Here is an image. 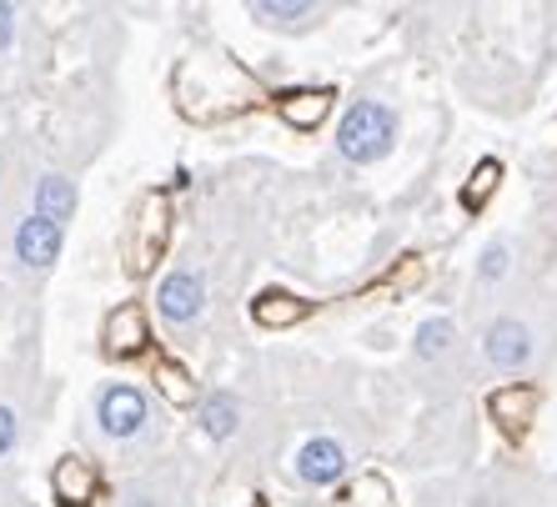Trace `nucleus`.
Masks as SVG:
<instances>
[{
    "instance_id": "1",
    "label": "nucleus",
    "mask_w": 557,
    "mask_h": 507,
    "mask_svg": "<svg viewBox=\"0 0 557 507\" xmlns=\"http://www.w3.org/2000/svg\"><path fill=\"white\" fill-rule=\"evenodd\" d=\"M397 146V116H392V106L382 101H357L347 106V116L337 126V151L357 166H372L382 161Z\"/></svg>"
},
{
    "instance_id": "2",
    "label": "nucleus",
    "mask_w": 557,
    "mask_h": 507,
    "mask_svg": "<svg viewBox=\"0 0 557 507\" xmlns=\"http://www.w3.org/2000/svg\"><path fill=\"white\" fill-rule=\"evenodd\" d=\"M96 428L111 437V443H131L151 428V403H146L141 387L131 382H111V387L96 397Z\"/></svg>"
},
{
    "instance_id": "3",
    "label": "nucleus",
    "mask_w": 557,
    "mask_h": 507,
    "mask_svg": "<svg viewBox=\"0 0 557 507\" xmlns=\"http://www.w3.org/2000/svg\"><path fill=\"white\" fill-rule=\"evenodd\" d=\"M156 307L166 317L171 326H191L196 317L207 312V276L182 267V272H171L166 282L156 286Z\"/></svg>"
},
{
    "instance_id": "4",
    "label": "nucleus",
    "mask_w": 557,
    "mask_h": 507,
    "mask_svg": "<svg viewBox=\"0 0 557 507\" xmlns=\"http://www.w3.org/2000/svg\"><path fill=\"white\" fill-rule=\"evenodd\" d=\"M61 247H65V226L46 222V217H36V211L15 226V261H21L26 272H46V267H55Z\"/></svg>"
},
{
    "instance_id": "5",
    "label": "nucleus",
    "mask_w": 557,
    "mask_h": 507,
    "mask_svg": "<svg viewBox=\"0 0 557 507\" xmlns=\"http://www.w3.org/2000/svg\"><path fill=\"white\" fill-rule=\"evenodd\" d=\"M482 351H487V362L503 367V372H522L532 362V326L522 317H497L487 326V337H482Z\"/></svg>"
},
{
    "instance_id": "6",
    "label": "nucleus",
    "mask_w": 557,
    "mask_h": 507,
    "mask_svg": "<svg viewBox=\"0 0 557 507\" xmlns=\"http://www.w3.org/2000/svg\"><path fill=\"white\" fill-rule=\"evenodd\" d=\"M166 226H171V211H166V196H146L141 217H136V242H131V267L146 272L161 247H166Z\"/></svg>"
},
{
    "instance_id": "7",
    "label": "nucleus",
    "mask_w": 557,
    "mask_h": 507,
    "mask_svg": "<svg viewBox=\"0 0 557 507\" xmlns=\"http://www.w3.org/2000/svg\"><path fill=\"white\" fill-rule=\"evenodd\" d=\"M342 472H347V447H342L337 437H311V443H301L297 478L307 482V487H326V482H337Z\"/></svg>"
},
{
    "instance_id": "8",
    "label": "nucleus",
    "mask_w": 557,
    "mask_h": 507,
    "mask_svg": "<svg viewBox=\"0 0 557 507\" xmlns=\"http://www.w3.org/2000/svg\"><path fill=\"white\" fill-rule=\"evenodd\" d=\"M81 196H76V182L71 176H61V171H46L36 182V217H46V222L65 226L71 217H76Z\"/></svg>"
},
{
    "instance_id": "9",
    "label": "nucleus",
    "mask_w": 557,
    "mask_h": 507,
    "mask_svg": "<svg viewBox=\"0 0 557 507\" xmlns=\"http://www.w3.org/2000/svg\"><path fill=\"white\" fill-rule=\"evenodd\" d=\"M51 487L65 507H86L96 497V468L86 457H61L51 472Z\"/></svg>"
},
{
    "instance_id": "10",
    "label": "nucleus",
    "mask_w": 557,
    "mask_h": 507,
    "mask_svg": "<svg viewBox=\"0 0 557 507\" xmlns=\"http://www.w3.org/2000/svg\"><path fill=\"white\" fill-rule=\"evenodd\" d=\"M146 347V317L141 307H116L111 322H106V351L111 357H131V351Z\"/></svg>"
},
{
    "instance_id": "11",
    "label": "nucleus",
    "mask_w": 557,
    "mask_h": 507,
    "mask_svg": "<svg viewBox=\"0 0 557 507\" xmlns=\"http://www.w3.org/2000/svg\"><path fill=\"white\" fill-rule=\"evenodd\" d=\"M251 15H257L261 26H276V30H311L317 21H322V5H286V0H261V5H251Z\"/></svg>"
},
{
    "instance_id": "12",
    "label": "nucleus",
    "mask_w": 557,
    "mask_h": 507,
    "mask_svg": "<svg viewBox=\"0 0 557 507\" xmlns=\"http://www.w3.org/2000/svg\"><path fill=\"white\" fill-rule=\"evenodd\" d=\"M201 428H207V437L226 443V437L242 428V403H236L232 392H211L207 403H201Z\"/></svg>"
},
{
    "instance_id": "13",
    "label": "nucleus",
    "mask_w": 557,
    "mask_h": 507,
    "mask_svg": "<svg viewBox=\"0 0 557 507\" xmlns=\"http://www.w3.org/2000/svg\"><path fill=\"white\" fill-rule=\"evenodd\" d=\"M332 111V91H292L282 96V121L297 131H311L317 121Z\"/></svg>"
},
{
    "instance_id": "14",
    "label": "nucleus",
    "mask_w": 557,
    "mask_h": 507,
    "mask_svg": "<svg viewBox=\"0 0 557 507\" xmlns=\"http://www.w3.org/2000/svg\"><path fill=\"white\" fill-rule=\"evenodd\" d=\"M251 317H257L261 326H292L307 317V301H297L292 292H261L257 307H251Z\"/></svg>"
},
{
    "instance_id": "15",
    "label": "nucleus",
    "mask_w": 557,
    "mask_h": 507,
    "mask_svg": "<svg viewBox=\"0 0 557 507\" xmlns=\"http://www.w3.org/2000/svg\"><path fill=\"white\" fill-rule=\"evenodd\" d=\"M453 347H457V326L447 317H428L417 326V357L422 362H442V357H453Z\"/></svg>"
},
{
    "instance_id": "16",
    "label": "nucleus",
    "mask_w": 557,
    "mask_h": 507,
    "mask_svg": "<svg viewBox=\"0 0 557 507\" xmlns=\"http://www.w3.org/2000/svg\"><path fill=\"white\" fill-rule=\"evenodd\" d=\"M156 387L166 392V397H171V403H176V407H186V403H191V397H196L191 378H186L182 367H171V362H161V367H156Z\"/></svg>"
},
{
    "instance_id": "17",
    "label": "nucleus",
    "mask_w": 557,
    "mask_h": 507,
    "mask_svg": "<svg viewBox=\"0 0 557 507\" xmlns=\"http://www.w3.org/2000/svg\"><path fill=\"white\" fill-rule=\"evenodd\" d=\"M15 443H21V417H15L11 407L0 403V457H11Z\"/></svg>"
},
{
    "instance_id": "18",
    "label": "nucleus",
    "mask_w": 557,
    "mask_h": 507,
    "mask_svg": "<svg viewBox=\"0 0 557 507\" xmlns=\"http://www.w3.org/2000/svg\"><path fill=\"white\" fill-rule=\"evenodd\" d=\"M507 272V247H503V242H497V247H487V251H482V267H478V276H482V282H497V276H503Z\"/></svg>"
},
{
    "instance_id": "19",
    "label": "nucleus",
    "mask_w": 557,
    "mask_h": 507,
    "mask_svg": "<svg viewBox=\"0 0 557 507\" xmlns=\"http://www.w3.org/2000/svg\"><path fill=\"white\" fill-rule=\"evenodd\" d=\"M493 182H497V161H482L478 176L467 182V201H482V196L493 191Z\"/></svg>"
},
{
    "instance_id": "20",
    "label": "nucleus",
    "mask_w": 557,
    "mask_h": 507,
    "mask_svg": "<svg viewBox=\"0 0 557 507\" xmlns=\"http://www.w3.org/2000/svg\"><path fill=\"white\" fill-rule=\"evenodd\" d=\"M493 407L497 412H532V392H497Z\"/></svg>"
},
{
    "instance_id": "21",
    "label": "nucleus",
    "mask_w": 557,
    "mask_h": 507,
    "mask_svg": "<svg viewBox=\"0 0 557 507\" xmlns=\"http://www.w3.org/2000/svg\"><path fill=\"white\" fill-rule=\"evenodd\" d=\"M15 46V5H0V55Z\"/></svg>"
},
{
    "instance_id": "22",
    "label": "nucleus",
    "mask_w": 557,
    "mask_h": 507,
    "mask_svg": "<svg viewBox=\"0 0 557 507\" xmlns=\"http://www.w3.org/2000/svg\"><path fill=\"white\" fill-rule=\"evenodd\" d=\"M121 507H161V497H156V493H131Z\"/></svg>"
}]
</instances>
